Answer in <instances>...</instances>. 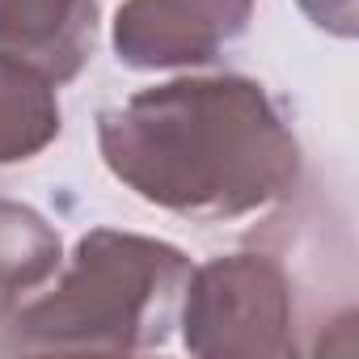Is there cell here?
Returning a JSON list of instances; mask_svg holds the SVG:
<instances>
[{
  "label": "cell",
  "instance_id": "cell-1",
  "mask_svg": "<svg viewBox=\"0 0 359 359\" xmlns=\"http://www.w3.org/2000/svg\"><path fill=\"white\" fill-rule=\"evenodd\" d=\"M97 148L118 182L187 220H241L300 182V140L266 85L173 76L97 114Z\"/></svg>",
  "mask_w": 359,
  "mask_h": 359
},
{
  "label": "cell",
  "instance_id": "cell-2",
  "mask_svg": "<svg viewBox=\"0 0 359 359\" xmlns=\"http://www.w3.org/2000/svg\"><path fill=\"white\" fill-rule=\"evenodd\" d=\"M191 258L144 233L89 229L55 279L5 325L0 351H156L169 342Z\"/></svg>",
  "mask_w": 359,
  "mask_h": 359
},
{
  "label": "cell",
  "instance_id": "cell-3",
  "mask_svg": "<svg viewBox=\"0 0 359 359\" xmlns=\"http://www.w3.org/2000/svg\"><path fill=\"white\" fill-rule=\"evenodd\" d=\"M177 325L187 351L208 359L300 355V300L292 271L262 250L208 258L203 266H191Z\"/></svg>",
  "mask_w": 359,
  "mask_h": 359
},
{
  "label": "cell",
  "instance_id": "cell-4",
  "mask_svg": "<svg viewBox=\"0 0 359 359\" xmlns=\"http://www.w3.org/2000/svg\"><path fill=\"white\" fill-rule=\"evenodd\" d=\"M254 22V0H123L114 9V55L135 72L208 68Z\"/></svg>",
  "mask_w": 359,
  "mask_h": 359
},
{
  "label": "cell",
  "instance_id": "cell-5",
  "mask_svg": "<svg viewBox=\"0 0 359 359\" xmlns=\"http://www.w3.org/2000/svg\"><path fill=\"white\" fill-rule=\"evenodd\" d=\"M97 0H0V55L68 85L93 60Z\"/></svg>",
  "mask_w": 359,
  "mask_h": 359
},
{
  "label": "cell",
  "instance_id": "cell-6",
  "mask_svg": "<svg viewBox=\"0 0 359 359\" xmlns=\"http://www.w3.org/2000/svg\"><path fill=\"white\" fill-rule=\"evenodd\" d=\"M64 266L60 229L26 203L0 199V325Z\"/></svg>",
  "mask_w": 359,
  "mask_h": 359
},
{
  "label": "cell",
  "instance_id": "cell-7",
  "mask_svg": "<svg viewBox=\"0 0 359 359\" xmlns=\"http://www.w3.org/2000/svg\"><path fill=\"white\" fill-rule=\"evenodd\" d=\"M64 131V110L55 97V85L0 55V165H22L51 148Z\"/></svg>",
  "mask_w": 359,
  "mask_h": 359
},
{
  "label": "cell",
  "instance_id": "cell-8",
  "mask_svg": "<svg viewBox=\"0 0 359 359\" xmlns=\"http://www.w3.org/2000/svg\"><path fill=\"white\" fill-rule=\"evenodd\" d=\"M296 5L304 9V18H309L317 30H325V34H334V39H355V30H359V9H355V0H296Z\"/></svg>",
  "mask_w": 359,
  "mask_h": 359
}]
</instances>
